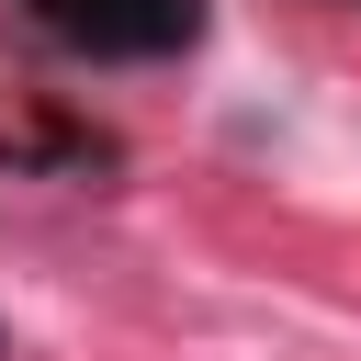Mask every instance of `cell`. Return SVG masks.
Segmentation results:
<instances>
[{"label": "cell", "instance_id": "obj_1", "mask_svg": "<svg viewBox=\"0 0 361 361\" xmlns=\"http://www.w3.org/2000/svg\"><path fill=\"white\" fill-rule=\"evenodd\" d=\"M0 361H11V338H0Z\"/></svg>", "mask_w": 361, "mask_h": 361}]
</instances>
